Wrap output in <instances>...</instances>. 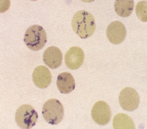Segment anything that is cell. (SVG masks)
I'll return each instance as SVG.
<instances>
[{"mask_svg":"<svg viewBox=\"0 0 147 129\" xmlns=\"http://www.w3.org/2000/svg\"><path fill=\"white\" fill-rule=\"evenodd\" d=\"M72 26L74 32L82 39L90 37L96 30L94 18L90 12L84 10L78 11L72 19Z\"/></svg>","mask_w":147,"mask_h":129,"instance_id":"cell-1","label":"cell"},{"mask_svg":"<svg viewBox=\"0 0 147 129\" xmlns=\"http://www.w3.org/2000/svg\"><path fill=\"white\" fill-rule=\"evenodd\" d=\"M24 41L30 49L34 51L42 49L47 41L46 32L43 27L37 25L28 28L25 33Z\"/></svg>","mask_w":147,"mask_h":129,"instance_id":"cell-2","label":"cell"},{"mask_svg":"<svg viewBox=\"0 0 147 129\" xmlns=\"http://www.w3.org/2000/svg\"><path fill=\"white\" fill-rule=\"evenodd\" d=\"M64 113L63 105L56 99L49 100L42 107V115L45 121L51 125L59 124L63 120Z\"/></svg>","mask_w":147,"mask_h":129,"instance_id":"cell-3","label":"cell"},{"mask_svg":"<svg viewBox=\"0 0 147 129\" xmlns=\"http://www.w3.org/2000/svg\"><path fill=\"white\" fill-rule=\"evenodd\" d=\"M38 114L34 108L28 104H23L17 109L15 119L18 126L22 129H28L34 126Z\"/></svg>","mask_w":147,"mask_h":129,"instance_id":"cell-4","label":"cell"},{"mask_svg":"<svg viewBox=\"0 0 147 129\" xmlns=\"http://www.w3.org/2000/svg\"><path fill=\"white\" fill-rule=\"evenodd\" d=\"M119 100L123 109L129 112L135 110L138 108L140 102L138 93L135 89L130 87L126 88L121 91Z\"/></svg>","mask_w":147,"mask_h":129,"instance_id":"cell-5","label":"cell"},{"mask_svg":"<svg viewBox=\"0 0 147 129\" xmlns=\"http://www.w3.org/2000/svg\"><path fill=\"white\" fill-rule=\"evenodd\" d=\"M92 116L94 121L100 125H105L110 122L111 112L109 106L105 102H97L92 107Z\"/></svg>","mask_w":147,"mask_h":129,"instance_id":"cell-6","label":"cell"},{"mask_svg":"<svg viewBox=\"0 0 147 129\" xmlns=\"http://www.w3.org/2000/svg\"><path fill=\"white\" fill-rule=\"evenodd\" d=\"M126 35L125 26L121 22L115 21L111 23L107 29V39L112 44H119L124 41Z\"/></svg>","mask_w":147,"mask_h":129,"instance_id":"cell-7","label":"cell"},{"mask_svg":"<svg viewBox=\"0 0 147 129\" xmlns=\"http://www.w3.org/2000/svg\"><path fill=\"white\" fill-rule=\"evenodd\" d=\"M84 58L83 50L79 47H73L66 53L65 57V63L69 69L77 70L83 64Z\"/></svg>","mask_w":147,"mask_h":129,"instance_id":"cell-8","label":"cell"},{"mask_svg":"<svg viewBox=\"0 0 147 129\" xmlns=\"http://www.w3.org/2000/svg\"><path fill=\"white\" fill-rule=\"evenodd\" d=\"M52 76L49 69L44 66L37 67L33 72V82L38 88L44 89L48 87L51 82Z\"/></svg>","mask_w":147,"mask_h":129,"instance_id":"cell-9","label":"cell"},{"mask_svg":"<svg viewBox=\"0 0 147 129\" xmlns=\"http://www.w3.org/2000/svg\"><path fill=\"white\" fill-rule=\"evenodd\" d=\"M44 63L52 69L58 68L62 63L63 55L60 49L55 46L48 48L43 55Z\"/></svg>","mask_w":147,"mask_h":129,"instance_id":"cell-10","label":"cell"},{"mask_svg":"<svg viewBox=\"0 0 147 129\" xmlns=\"http://www.w3.org/2000/svg\"><path fill=\"white\" fill-rule=\"evenodd\" d=\"M57 85L61 93L68 94L71 92L75 89V81L71 74L64 72L61 73L58 76Z\"/></svg>","mask_w":147,"mask_h":129,"instance_id":"cell-11","label":"cell"},{"mask_svg":"<svg viewBox=\"0 0 147 129\" xmlns=\"http://www.w3.org/2000/svg\"><path fill=\"white\" fill-rule=\"evenodd\" d=\"M114 7L118 15L122 17H127L130 16L134 10V2L132 0H117Z\"/></svg>","mask_w":147,"mask_h":129,"instance_id":"cell-12","label":"cell"},{"mask_svg":"<svg viewBox=\"0 0 147 129\" xmlns=\"http://www.w3.org/2000/svg\"><path fill=\"white\" fill-rule=\"evenodd\" d=\"M113 126L114 129H135L134 122L127 114L120 113L117 114L113 118Z\"/></svg>","mask_w":147,"mask_h":129,"instance_id":"cell-13","label":"cell"},{"mask_svg":"<svg viewBox=\"0 0 147 129\" xmlns=\"http://www.w3.org/2000/svg\"><path fill=\"white\" fill-rule=\"evenodd\" d=\"M136 11V15L141 21H147V2L142 1L137 4Z\"/></svg>","mask_w":147,"mask_h":129,"instance_id":"cell-14","label":"cell"}]
</instances>
